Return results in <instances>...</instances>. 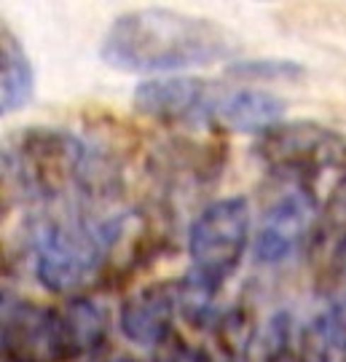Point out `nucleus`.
Here are the masks:
<instances>
[{"label":"nucleus","instance_id":"423d86ee","mask_svg":"<svg viewBox=\"0 0 346 362\" xmlns=\"http://www.w3.org/2000/svg\"><path fill=\"white\" fill-rule=\"evenodd\" d=\"M6 362H70L81 357L62 309L3 296Z\"/></svg>","mask_w":346,"mask_h":362},{"label":"nucleus","instance_id":"20e7f679","mask_svg":"<svg viewBox=\"0 0 346 362\" xmlns=\"http://www.w3.org/2000/svg\"><path fill=\"white\" fill-rule=\"evenodd\" d=\"M250 242V204L244 196H229L193 220L188 231L193 276L199 285L220 293L223 282L239 269Z\"/></svg>","mask_w":346,"mask_h":362},{"label":"nucleus","instance_id":"6ab92c4d","mask_svg":"<svg viewBox=\"0 0 346 362\" xmlns=\"http://www.w3.org/2000/svg\"><path fill=\"white\" fill-rule=\"evenodd\" d=\"M333 351V344L325 338V333L317 325L311 322L304 330V338H301V357H298V362H330Z\"/></svg>","mask_w":346,"mask_h":362},{"label":"nucleus","instance_id":"f3484780","mask_svg":"<svg viewBox=\"0 0 346 362\" xmlns=\"http://www.w3.org/2000/svg\"><path fill=\"white\" fill-rule=\"evenodd\" d=\"M322 228L325 233H341V239H346V161L338 169V180H335L333 191L328 194Z\"/></svg>","mask_w":346,"mask_h":362},{"label":"nucleus","instance_id":"f03ea898","mask_svg":"<svg viewBox=\"0 0 346 362\" xmlns=\"http://www.w3.org/2000/svg\"><path fill=\"white\" fill-rule=\"evenodd\" d=\"M127 212L110 218H54L33 231L35 279L52 293L94 287L108 266Z\"/></svg>","mask_w":346,"mask_h":362},{"label":"nucleus","instance_id":"7ed1b4c3","mask_svg":"<svg viewBox=\"0 0 346 362\" xmlns=\"http://www.w3.org/2000/svg\"><path fill=\"white\" fill-rule=\"evenodd\" d=\"M86 158V143L73 132L30 127L16 132L3 151V177L30 199L54 202L76 182Z\"/></svg>","mask_w":346,"mask_h":362},{"label":"nucleus","instance_id":"dca6fc26","mask_svg":"<svg viewBox=\"0 0 346 362\" xmlns=\"http://www.w3.org/2000/svg\"><path fill=\"white\" fill-rule=\"evenodd\" d=\"M229 78H239V81H301L306 76V67L293 59H277V57H266V59H242L229 65Z\"/></svg>","mask_w":346,"mask_h":362},{"label":"nucleus","instance_id":"39448f33","mask_svg":"<svg viewBox=\"0 0 346 362\" xmlns=\"http://www.w3.org/2000/svg\"><path fill=\"white\" fill-rule=\"evenodd\" d=\"M253 153L274 175L308 185L325 169H341L346 140L317 121H282L258 134Z\"/></svg>","mask_w":346,"mask_h":362},{"label":"nucleus","instance_id":"a211bd4d","mask_svg":"<svg viewBox=\"0 0 346 362\" xmlns=\"http://www.w3.org/2000/svg\"><path fill=\"white\" fill-rule=\"evenodd\" d=\"M314 325L333 344V349L346 351V293H341V296L335 298L333 303L314 320Z\"/></svg>","mask_w":346,"mask_h":362},{"label":"nucleus","instance_id":"f8f14e48","mask_svg":"<svg viewBox=\"0 0 346 362\" xmlns=\"http://www.w3.org/2000/svg\"><path fill=\"white\" fill-rule=\"evenodd\" d=\"M284 110L287 105L277 94L260 89H242L223 97L220 103L209 105L204 121L218 134H229V132L263 134L271 127L282 124Z\"/></svg>","mask_w":346,"mask_h":362},{"label":"nucleus","instance_id":"4be33fe9","mask_svg":"<svg viewBox=\"0 0 346 362\" xmlns=\"http://www.w3.org/2000/svg\"><path fill=\"white\" fill-rule=\"evenodd\" d=\"M287 362H290V360H287Z\"/></svg>","mask_w":346,"mask_h":362},{"label":"nucleus","instance_id":"9b49d317","mask_svg":"<svg viewBox=\"0 0 346 362\" xmlns=\"http://www.w3.org/2000/svg\"><path fill=\"white\" fill-rule=\"evenodd\" d=\"M154 169L164 180H191L193 185H209L223 175L229 164V140L226 134L212 132L202 143L172 140L154 153Z\"/></svg>","mask_w":346,"mask_h":362},{"label":"nucleus","instance_id":"aec40b11","mask_svg":"<svg viewBox=\"0 0 346 362\" xmlns=\"http://www.w3.org/2000/svg\"><path fill=\"white\" fill-rule=\"evenodd\" d=\"M156 362H193V351L188 346H183L178 338H172V346Z\"/></svg>","mask_w":346,"mask_h":362},{"label":"nucleus","instance_id":"1a4fd4ad","mask_svg":"<svg viewBox=\"0 0 346 362\" xmlns=\"http://www.w3.org/2000/svg\"><path fill=\"white\" fill-rule=\"evenodd\" d=\"M180 311V282H158L140 287L124 300L118 314L121 333L145 349H164L175 338V317Z\"/></svg>","mask_w":346,"mask_h":362},{"label":"nucleus","instance_id":"f257e3e1","mask_svg":"<svg viewBox=\"0 0 346 362\" xmlns=\"http://www.w3.org/2000/svg\"><path fill=\"white\" fill-rule=\"evenodd\" d=\"M236 52L229 30L172 8H137L115 16L103 43L105 65L121 73H172L215 65Z\"/></svg>","mask_w":346,"mask_h":362},{"label":"nucleus","instance_id":"6e6552de","mask_svg":"<svg viewBox=\"0 0 346 362\" xmlns=\"http://www.w3.org/2000/svg\"><path fill=\"white\" fill-rule=\"evenodd\" d=\"M317 199L308 185H295L269 207L258 228L255 260L277 266L295 255L317 223Z\"/></svg>","mask_w":346,"mask_h":362},{"label":"nucleus","instance_id":"4468645a","mask_svg":"<svg viewBox=\"0 0 346 362\" xmlns=\"http://www.w3.org/2000/svg\"><path fill=\"white\" fill-rule=\"evenodd\" d=\"M290 338H293V320L287 311H277L258 330H253L242 362H287Z\"/></svg>","mask_w":346,"mask_h":362},{"label":"nucleus","instance_id":"ddd939ff","mask_svg":"<svg viewBox=\"0 0 346 362\" xmlns=\"http://www.w3.org/2000/svg\"><path fill=\"white\" fill-rule=\"evenodd\" d=\"M0 70H3L0 110L3 113H16L25 105L33 103L35 73H33V62L27 57L25 46L19 43V38L8 27H3V35H0Z\"/></svg>","mask_w":346,"mask_h":362},{"label":"nucleus","instance_id":"412c9836","mask_svg":"<svg viewBox=\"0 0 346 362\" xmlns=\"http://www.w3.org/2000/svg\"><path fill=\"white\" fill-rule=\"evenodd\" d=\"M91 362H137V360L129 357V354H103V357H97V360Z\"/></svg>","mask_w":346,"mask_h":362},{"label":"nucleus","instance_id":"9d476101","mask_svg":"<svg viewBox=\"0 0 346 362\" xmlns=\"http://www.w3.org/2000/svg\"><path fill=\"white\" fill-rule=\"evenodd\" d=\"M134 110L142 116L161 121V124H178L199 118H207L209 110V83L193 76H161L142 81L132 97Z\"/></svg>","mask_w":346,"mask_h":362},{"label":"nucleus","instance_id":"0eeeda50","mask_svg":"<svg viewBox=\"0 0 346 362\" xmlns=\"http://www.w3.org/2000/svg\"><path fill=\"white\" fill-rule=\"evenodd\" d=\"M175 245L172 215L164 209H132L127 212L124 231L108 258L94 290L113 293L127 287L142 272H148L158 258H164Z\"/></svg>","mask_w":346,"mask_h":362},{"label":"nucleus","instance_id":"2eb2a0df","mask_svg":"<svg viewBox=\"0 0 346 362\" xmlns=\"http://www.w3.org/2000/svg\"><path fill=\"white\" fill-rule=\"evenodd\" d=\"M70 336L76 341V349L81 354L86 351H97L103 346L105 336H108V317L105 311L89 300V298H70L62 306Z\"/></svg>","mask_w":346,"mask_h":362}]
</instances>
